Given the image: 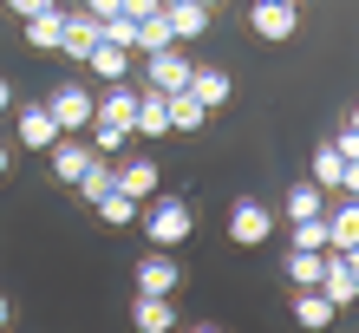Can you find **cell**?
<instances>
[{
    "instance_id": "32",
    "label": "cell",
    "mask_w": 359,
    "mask_h": 333,
    "mask_svg": "<svg viewBox=\"0 0 359 333\" xmlns=\"http://www.w3.org/2000/svg\"><path fill=\"white\" fill-rule=\"evenodd\" d=\"M118 7H124V0H86V13H92V20H111Z\"/></svg>"
},
{
    "instance_id": "24",
    "label": "cell",
    "mask_w": 359,
    "mask_h": 333,
    "mask_svg": "<svg viewBox=\"0 0 359 333\" xmlns=\"http://www.w3.org/2000/svg\"><path fill=\"white\" fill-rule=\"evenodd\" d=\"M72 190L86 196V203H98V196H111V190H118V163H111V157H98L92 170H86V177L72 183Z\"/></svg>"
},
{
    "instance_id": "41",
    "label": "cell",
    "mask_w": 359,
    "mask_h": 333,
    "mask_svg": "<svg viewBox=\"0 0 359 333\" xmlns=\"http://www.w3.org/2000/svg\"><path fill=\"white\" fill-rule=\"evenodd\" d=\"M157 7H177V0H157Z\"/></svg>"
},
{
    "instance_id": "31",
    "label": "cell",
    "mask_w": 359,
    "mask_h": 333,
    "mask_svg": "<svg viewBox=\"0 0 359 333\" xmlns=\"http://www.w3.org/2000/svg\"><path fill=\"white\" fill-rule=\"evenodd\" d=\"M118 13H131V20H151V13H157V0H124Z\"/></svg>"
},
{
    "instance_id": "18",
    "label": "cell",
    "mask_w": 359,
    "mask_h": 333,
    "mask_svg": "<svg viewBox=\"0 0 359 333\" xmlns=\"http://www.w3.org/2000/svg\"><path fill=\"white\" fill-rule=\"evenodd\" d=\"M59 39H66V13H59V7H46V13L27 20V46L33 53H59Z\"/></svg>"
},
{
    "instance_id": "15",
    "label": "cell",
    "mask_w": 359,
    "mask_h": 333,
    "mask_svg": "<svg viewBox=\"0 0 359 333\" xmlns=\"http://www.w3.org/2000/svg\"><path fill=\"white\" fill-rule=\"evenodd\" d=\"M163 20H170L177 46H183V39H203V33H209V7H203V0H177V7H163Z\"/></svg>"
},
{
    "instance_id": "34",
    "label": "cell",
    "mask_w": 359,
    "mask_h": 333,
    "mask_svg": "<svg viewBox=\"0 0 359 333\" xmlns=\"http://www.w3.org/2000/svg\"><path fill=\"white\" fill-rule=\"evenodd\" d=\"M346 196H359V157H346V183H340Z\"/></svg>"
},
{
    "instance_id": "10",
    "label": "cell",
    "mask_w": 359,
    "mask_h": 333,
    "mask_svg": "<svg viewBox=\"0 0 359 333\" xmlns=\"http://www.w3.org/2000/svg\"><path fill=\"white\" fill-rule=\"evenodd\" d=\"M294 320H301L307 333H327L333 320H340V307H333L320 287H294Z\"/></svg>"
},
{
    "instance_id": "28",
    "label": "cell",
    "mask_w": 359,
    "mask_h": 333,
    "mask_svg": "<svg viewBox=\"0 0 359 333\" xmlns=\"http://www.w3.org/2000/svg\"><path fill=\"white\" fill-rule=\"evenodd\" d=\"M98 33L111 39V46H124V53H137V20H131V13H111V20H98Z\"/></svg>"
},
{
    "instance_id": "7",
    "label": "cell",
    "mask_w": 359,
    "mask_h": 333,
    "mask_svg": "<svg viewBox=\"0 0 359 333\" xmlns=\"http://www.w3.org/2000/svg\"><path fill=\"white\" fill-rule=\"evenodd\" d=\"M13 131H20V144H27V151H53V144L66 137V131L53 124L46 98H39V105H20V124H13Z\"/></svg>"
},
{
    "instance_id": "22",
    "label": "cell",
    "mask_w": 359,
    "mask_h": 333,
    "mask_svg": "<svg viewBox=\"0 0 359 333\" xmlns=\"http://www.w3.org/2000/svg\"><path fill=\"white\" fill-rule=\"evenodd\" d=\"M177 46V33H170V20H163V7L151 13V20H137V53L151 59V53H170Z\"/></svg>"
},
{
    "instance_id": "40",
    "label": "cell",
    "mask_w": 359,
    "mask_h": 333,
    "mask_svg": "<svg viewBox=\"0 0 359 333\" xmlns=\"http://www.w3.org/2000/svg\"><path fill=\"white\" fill-rule=\"evenodd\" d=\"M353 131H359V105H353Z\"/></svg>"
},
{
    "instance_id": "39",
    "label": "cell",
    "mask_w": 359,
    "mask_h": 333,
    "mask_svg": "<svg viewBox=\"0 0 359 333\" xmlns=\"http://www.w3.org/2000/svg\"><path fill=\"white\" fill-rule=\"evenodd\" d=\"M0 177H7V151H0Z\"/></svg>"
},
{
    "instance_id": "13",
    "label": "cell",
    "mask_w": 359,
    "mask_h": 333,
    "mask_svg": "<svg viewBox=\"0 0 359 333\" xmlns=\"http://www.w3.org/2000/svg\"><path fill=\"white\" fill-rule=\"evenodd\" d=\"M131 327H137V333H170V327H177V307H170V294H137V307H131Z\"/></svg>"
},
{
    "instance_id": "33",
    "label": "cell",
    "mask_w": 359,
    "mask_h": 333,
    "mask_svg": "<svg viewBox=\"0 0 359 333\" xmlns=\"http://www.w3.org/2000/svg\"><path fill=\"white\" fill-rule=\"evenodd\" d=\"M333 144H340V157H359V131H353V124H346V131L333 137Z\"/></svg>"
},
{
    "instance_id": "20",
    "label": "cell",
    "mask_w": 359,
    "mask_h": 333,
    "mask_svg": "<svg viewBox=\"0 0 359 333\" xmlns=\"http://www.w3.org/2000/svg\"><path fill=\"white\" fill-rule=\"evenodd\" d=\"M86 66L104 79V86H118V79L124 72H131V53H124V46H111V39H98V46H92V59H86Z\"/></svg>"
},
{
    "instance_id": "17",
    "label": "cell",
    "mask_w": 359,
    "mask_h": 333,
    "mask_svg": "<svg viewBox=\"0 0 359 333\" xmlns=\"http://www.w3.org/2000/svg\"><path fill=\"white\" fill-rule=\"evenodd\" d=\"M189 92H196L203 105L216 111V105H229V92H236V79H229L222 66H196V72H189Z\"/></svg>"
},
{
    "instance_id": "9",
    "label": "cell",
    "mask_w": 359,
    "mask_h": 333,
    "mask_svg": "<svg viewBox=\"0 0 359 333\" xmlns=\"http://www.w3.org/2000/svg\"><path fill=\"white\" fill-rule=\"evenodd\" d=\"M346 248H359V196L327 210V255H346Z\"/></svg>"
},
{
    "instance_id": "43",
    "label": "cell",
    "mask_w": 359,
    "mask_h": 333,
    "mask_svg": "<svg viewBox=\"0 0 359 333\" xmlns=\"http://www.w3.org/2000/svg\"><path fill=\"white\" fill-rule=\"evenodd\" d=\"M294 7H301V0H294Z\"/></svg>"
},
{
    "instance_id": "2",
    "label": "cell",
    "mask_w": 359,
    "mask_h": 333,
    "mask_svg": "<svg viewBox=\"0 0 359 333\" xmlns=\"http://www.w3.org/2000/svg\"><path fill=\"white\" fill-rule=\"evenodd\" d=\"M248 33L268 39V46H281V39L301 33V7H294V0H248Z\"/></svg>"
},
{
    "instance_id": "35",
    "label": "cell",
    "mask_w": 359,
    "mask_h": 333,
    "mask_svg": "<svg viewBox=\"0 0 359 333\" xmlns=\"http://www.w3.org/2000/svg\"><path fill=\"white\" fill-rule=\"evenodd\" d=\"M13 105V86H7V79H0V111H7Z\"/></svg>"
},
{
    "instance_id": "19",
    "label": "cell",
    "mask_w": 359,
    "mask_h": 333,
    "mask_svg": "<svg viewBox=\"0 0 359 333\" xmlns=\"http://www.w3.org/2000/svg\"><path fill=\"white\" fill-rule=\"evenodd\" d=\"M98 20L92 13H66V39H59V53H72V59H92V46H98Z\"/></svg>"
},
{
    "instance_id": "36",
    "label": "cell",
    "mask_w": 359,
    "mask_h": 333,
    "mask_svg": "<svg viewBox=\"0 0 359 333\" xmlns=\"http://www.w3.org/2000/svg\"><path fill=\"white\" fill-rule=\"evenodd\" d=\"M7 320H13V301H7V294H0V327H7Z\"/></svg>"
},
{
    "instance_id": "16",
    "label": "cell",
    "mask_w": 359,
    "mask_h": 333,
    "mask_svg": "<svg viewBox=\"0 0 359 333\" xmlns=\"http://www.w3.org/2000/svg\"><path fill=\"white\" fill-rule=\"evenodd\" d=\"M118 190L131 196V203H151V196H157V163H151V157L118 163Z\"/></svg>"
},
{
    "instance_id": "26",
    "label": "cell",
    "mask_w": 359,
    "mask_h": 333,
    "mask_svg": "<svg viewBox=\"0 0 359 333\" xmlns=\"http://www.w3.org/2000/svg\"><path fill=\"white\" fill-rule=\"evenodd\" d=\"M203 118H209V105L196 92H170V131H203Z\"/></svg>"
},
{
    "instance_id": "30",
    "label": "cell",
    "mask_w": 359,
    "mask_h": 333,
    "mask_svg": "<svg viewBox=\"0 0 359 333\" xmlns=\"http://www.w3.org/2000/svg\"><path fill=\"white\" fill-rule=\"evenodd\" d=\"M7 7H13L20 20H33V13H46V7H59V0H7Z\"/></svg>"
},
{
    "instance_id": "1",
    "label": "cell",
    "mask_w": 359,
    "mask_h": 333,
    "mask_svg": "<svg viewBox=\"0 0 359 333\" xmlns=\"http://www.w3.org/2000/svg\"><path fill=\"white\" fill-rule=\"evenodd\" d=\"M137 222H144V236H151V248H177V242H189V229H196L189 203L183 196H163V190L137 210Z\"/></svg>"
},
{
    "instance_id": "3",
    "label": "cell",
    "mask_w": 359,
    "mask_h": 333,
    "mask_svg": "<svg viewBox=\"0 0 359 333\" xmlns=\"http://www.w3.org/2000/svg\"><path fill=\"white\" fill-rule=\"evenodd\" d=\"M46 111H53V124L66 137H79V131H92V118H98V92H86V86H59L53 98H46Z\"/></svg>"
},
{
    "instance_id": "29",
    "label": "cell",
    "mask_w": 359,
    "mask_h": 333,
    "mask_svg": "<svg viewBox=\"0 0 359 333\" xmlns=\"http://www.w3.org/2000/svg\"><path fill=\"white\" fill-rule=\"evenodd\" d=\"M294 248H327V216H307V222H294Z\"/></svg>"
},
{
    "instance_id": "21",
    "label": "cell",
    "mask_w": 359,
    "mask_h": 333,
    "mask_svg": "<svg viewBox=\"0 0 359 333\" xmlns=\"http://www.w3.org/2000/svg\"><path fill=\"white\" fill-rule=\"evenodd\" d=\"M346 183V157H340V144H320L313 151V190H340Z\"/></svg>"
},
{
    "instance_id": "11",
    "label": "cell",
    "mask_w": 359,
    "mask_h": 333,
    "mask_svg": "<svg viewBox=\"0 0 359 333\" xmlns=\"http://www.w3.org/2000/svg\"><path fill=\"white\" fill-rule=\"evenodd\" d=\"M320 294H327L333 307H340V314H346V307L359 301V281H353V268H346V255H327V268H320Z\"/></svg>"
},
{
    "instance_id": "4",
    "label": "cell",
    "mask_w": 359,
    "mask_h": 333,
    "mask_svg": "<svg viewBox=\"0 0 359 333\" xmlns=\"http://www.w3.org/2000/svg\"><path fill=\"white\" fill-rule=\"evenodd\" d=\"M274 236V210H262L255 196H236V210H229V242L236 248H262Z\"/></svg>"
},
{
    "instance_id": "27",
    "label": "cell",
    "mask_w": 359,
    "mask_h": 333,
    "mask_svg": "<svg viewBox=\"0 0 359 333\" xmlns=\"http://www.w3.org/2000/svg\"><path fill=\"white\" fill-rule=\"evenodd\" d=\"M307 216H327V190L294 183V190H287V222H307Z\"/></svg>"
},
{
    "instance_id": "6",
    "label": "cell",
    "mask_w": 359,
    "mask_h": 333,
    "mask_svg": "<svg viewBox=\"0 0 359 333\" xmlns=\"http://www.w3.org/2000/svg\"><path fill=\"white\" fill-rule=\"evenodd\" d=\"M189 72H196V59H189V53H151V92H163V98H170V92H189Z\"/></svg>"
},
{
    "instance_id": "25",
    "label": "cell",
    "mask_w": 359,
    "mask_h": 333,
    "mask_svg": "<svg viewBox=\"0 0 359 333\" xmlns=\"http://www.w3.org/2000/svg\"><path fill=\"white\" fill-rule=\"evenodd\" d=\"M92 210H98V222H104V229H131V222H137V210H144V203H131V196H124V190H111V196H98V203H92Z\"/></svg>"
},
{
    "instance_id": "8",
    "label": "cell",
    "mask_w": 359,
    "mask_h": 333,
    "mask_svg": "<svg viewBox=\"0 0 359 333\" xmlns=\"http://www.w3.org/2000/svg\"><path fill=\"white\" fill-rule=\"evenodd\" d=\"M46 157H53V177H59V183H79V177H86L92 163H98V151H92L86 137H59Z\"/></svg>"
},
{
    "instance_id": "14",
    "label": "cell",
    "mask_w": 359,
    "mask_h": 333,
    "mask_svg": "<svg viewBox=\"0 0 359 333\" xmlns=\"http://www.w3.org/2000/svg\"><path fill=\"white\" fill-rule=\"evenodd\" d=\"M131 118H137V92L124 86H104V98H98V124H118V131H131Z\"/></svg>"
},
{
    "instance_id": "37",
    "label": "cell",
    "mask_w": 359,
    "mask_h": 333,
    "mask_svg": "<svg viewBox=\"0 0 359 333\" xmlns=\"http://www.w3.org/2000/svg\"><path fill=\"white\" fill-rule=\"evenodd\" d=\"M346 268H353V281H359V248H346Z\"/></svg>"
},
{
    "instance_id": "12",
    "label": "cell",
    "mask_w": 359,
    "mask_h": 333,
    "mask_svg": "<svg viewBox=\"0 0 359 333\" xmlns=\"http://www.w3.org/2000/svg\"><path fill=\"white\" fill-rule=\"evenodd\" d=\"M131 131H137V137H163V131H170V98L144 86V92H137V118H131Z\"/></svg>"
},
{
    "instance_id": "38",
    "label": "cell",
    "mask_w": 359,
    "mask_h": 333,
    "mask_svg": "<svg viewBox=\"0 0 359 333\" xmlns=\"http://www.w3.org/2000/svg\"><path fill=\"white\" fill-rule=\"evenodd\" d=\"M189 333H222V327H189Z\"/></svg>"
},
{
    "instance_id": "42",
    "label": "cell",
    "mask_w": 359,
    "mask_h": 333,
    "mask_svg": "<svg viewBox=\"0 0 359 333\" xmlns=\"http://www.w3.org/2000/svg\"><path fill=\"white\" fill-rule=\"evenodd\" d=\"M203 7H209V13H216V0H203Z\"/></svg>"
},
{
    "instance_id": "23",
    "label": "cell",
    "mask_w": 359,
    "mask_h": 333,
    "mask_svg": "<svg viewBox=\"0 0 359 333\" xmlns=\"http://www.w3.org/2000/svg\"><path fill=\"white\" fill-rule=\"evenodd\" d=\"M320 268H327V248H294L287 255V281L294 287H320Z\"/></svg>"
},
{
    "instance_id": "5",
    "label": "cell",
    "mask_w": 359,
    "mask_h": 333,
    "mask_svg": "<svg viewBox=\"0 0 359 333\" xmlns=\"http://www.w3.org/2000/svg\"><path fill=\"white\" fill-rule=\"evenodd\" d=\"M177 281H183V268L170 261V248H144V261H137V294H177Z\"/></svg>"
}]
</instances>
